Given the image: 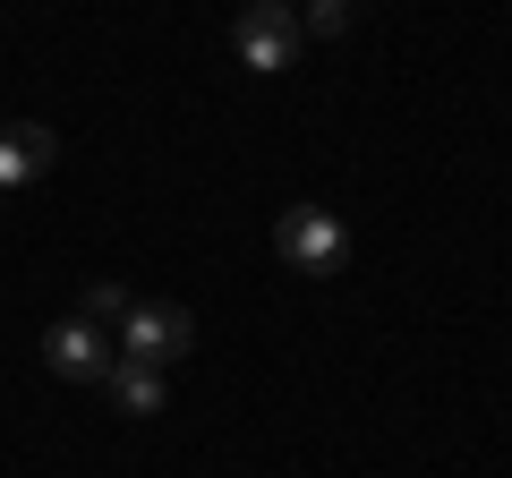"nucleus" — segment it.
<instances>
[{
    "label": "nucleus",
    "mask_w": 512,
    "mask_h": 478,
    "mask_svg": "<svg viewBox=\"0 0 512 478\" xmlns=\"http://www.w3.org/2000/svg\"><path fill=\"white\" fill-rule=\"evenodd\" d=\"M274 248H282V265H299V274H333V265L350 257V231H342L333 205H291V214L274 222Z\"/></svg>",
    "instance_id": "obj_3"
},
{
    "label": "nucleus",
    "mask_w": 512,
    "mask_h": 478,
    "mask_svg": "<svg viewBox=\"0 0 512 478\" xmlns=\"http://www.w3.org/2000/svg\"><path fill=\"white\" fill-rule=\"evenodd\" d=\"M120 359H146V368H180L188 350H197V316L171 308V299H137V308L120 316Z\"/></svg>",
    "instance_id": "obj_1"
},
{
    "label": "nucleus",
    "mask_w": 512,
    "mask_h": 478,
    "mask_svg": "<svg viewBox=\"0 0 512 478\" xmlns=\"http://www.w3.org/2000/svg\"><path fill=\"white\" fill-rule=\"evenodd\" d=\"M350 18H359V0H299V26L308 35H350Z\"/></svg>",
    "instance_id": "obj_7"
},
{
    "label": "nucleus",
    "mask_w": 512,
    "mask_h": 478,
    "mask_svg": "<svg viewBox=\"0 0 512 478\" xmlns=\"http://www.w3.org/2000/svg\"><path fill=\"white\" fill-rule=\"evenodd\" d=\"M128 308H137V299H128V282H94V291H86V308H77V316H86V325H120Z\"/></svg>",
    "instance_id": "obj_8"
},
{
    "label": "nucleus",
    "mask_w": 512,
    "mask_h": 478,
    "mask_svg": "<svg viewBox=\"0 0 512 478\" xmlns=\"http://www.w3.org/2000/svg\"><path fill=\"white\" fill-rule=\"evenodd\" d=\"M299 43H308V26H299V9H274V0H248L231 18V52H239V69H256V77H282L299 60Z\"/></svg>",
    "instance_id": "obj_2"
},
{
    "label": "nucleus",
    "mask_w": 512,
    "mask_h": 478,
    "mask_svg": "<svg viewBox=\"0 0 512 478\" xmlns=\"http://www.w3.org/2000/svg\"><path fill=\"white\" fill-rule=\"evenodd\" d=\"M103 393H111V410H128V419H154V410L171 402L163 368H146V359H111V368H103Z\"/></svg>",
    "instance_id": "obj_6"
},
{
    "label": "nucleus",
    "mask_w": 512,
    "mask_h": 478,
    "mask_svg": "<svg viewBox=\"0 0 512 478\" xmlns=\"http://www.w3.org/2000/svg\"><path fill=\"white\" fill-rule=\"evenodd\" d=\"M274 9H291V0H274Z\"/></svg>",
    "instance_id": "obj_9"
},
{
    "label": "nucleus",
    "mask_w": 512,
    "mask_h": 478,
    "mask_svg": "<svg viewBox=\"0 0 512 478\" xmlns=\"http://www.w3.org/2000/svg\"><path fill=\"white\" fill-rule=\"evenodd\" d=\"M52 163H60V137L43 129V120H9V129H0V197L26 188V180H43Z\"/></svg>",
    "instance_id": "obj_5"
},
{
    "label": "nucleus",
    "mask_w": 512,
    "mask_h": 478,
    "mask_svg": "<svg viewBox=\"0 0 512 478\" xmlns=\"http://www.w3.org/2000/svg\"><path fill=\"white\" fill-rule=\"evenodd\" d=\"M111 359H120V342H111L103 325H86V316H60V325L43 333V368L69 376V385H103Z\"/></svg>",
    "instance_id": "obj_4"
}]
</instances>
